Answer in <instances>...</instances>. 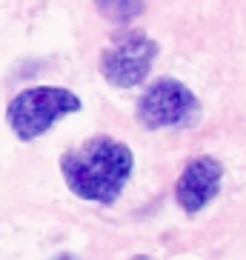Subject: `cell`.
Segmentation results:
<instances>
[{"mask_svg":"<svg viewBox=\"0 0 246 260\" xmlns=\"http://www.w3.org/2000/svg\"><path fill=\"white\" fill-rule=\"evenodd\" d=\"M223 183V166L212 154H198L183 166L175 183V203L186 214H198L218 198Z\"/></svg>","mask_w":246,"mask_h":260,"instance_id":"5","label":"cell"},{"mask_svg":"<svg viewBox=\"0 0 246 260\" xmlns=\"http://www.w3.org/2000/svg\"><path fill=\"white\" fill-rule=\"evenodd\" d=\"M95 3H98L100 15L115 23H126L143 12V0H95Z\"/></svg>","mask_w":246,"mask_h":260,"instance_id":"6","label":"cell"},{"mask_svg":"<svg viewBox=\"0 0 246 260\" xmlns=\"http://www.w3.org/2000/svg\"><path fill=\"white\" fill-rule=\"evenodd\" d=\"M135 169V154L112 135H92L80 146L60 154V175L69 191L80 200L112 206L123 194Z\"/></svg>","mask_w":246,"mask_h":260,"instance_id":"1","label":"cell"},{"mask_svg":"<svg viewBox=\"0 0 246 260\" xmlns=\"http://www.w3.org/2000/svg\"><path fill=\"white\" fill-rule=\"evenodd\" d=\"M52 260H77L75 254H57V257H52Z\"/></svg>","mask_w":246,"mask_h":260,"instance_id":"7","label":"cell"},{"mask_svg":"<svg viewBox=\"0 0 246 260\" xmlns=\"http://www.w3.org/2000/svg\"><path fill=\"white\" fill-rule=\"evenodd\" d=\"M135 117L146 129H192L200 123V100L177 77H158L138 98Z\"/></svg>","mask_w":246,"mask_h":260,"instance_id":"3","label":"cell"},{"mask_svg":"<svg viewBox=\"0 0 246 260\" xmlns=\"http://www.w3.org/2000/svg\"><path fill=\"white\" fill-rule=\"evenodd\" d=\"M83 103L72 89L63 86H29L17 92L6 106V123L17 140L32 143L43 138L57 120L80 112Z\"/></svg>","mask_w":246,"mask_h":260,"instance_id":"2","label":"cell"},{"mask_svg":"<svg viewBox=\"0 0 246 260\" xmlns=\"http://www.w3.org/2000/svg\"><path fill=\"white\" fill-rule=\"evenodd\" d=\"M161 46L146 31H123L100 52L98 69L109 86L115 89H135L149 77Z\"/></svg>","mask_w":246,"mask_h":260,"instance_id":"4","label":"cell"}]
</instances>
